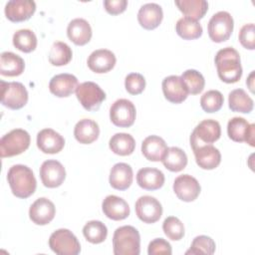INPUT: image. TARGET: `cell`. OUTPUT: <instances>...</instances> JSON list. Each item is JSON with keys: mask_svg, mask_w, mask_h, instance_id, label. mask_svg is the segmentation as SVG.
I'll return each mask as SVG.
<instances>
[{"mask_svg": "<svg viewBox=\"0 0 255 255\" xmlns=\"http://www.w3.org/2000/svg\"><path fill=\"white\" fill-rule=\"evenodd\" d=\"M215 65L218 77L227 84H233L240 80L242 76V66L240 55L232 47L219 50L215 56Z\"/></svg>", "mask_w": 255, "mask_h": 255, "instance_id": "1", "label": "cell"}, {"mask_svg": "<svg viewBox=\"0 0 255 255\" xmlns=\"http://www.w3.org/2000/svg\"><path fill=\"white\" fill-rule=\"evenodd\" d=\"M12 193L19 198L31 196L37 187V180L30 167L24 164L12 165L7 173Z\"/></svg>", "mask_w": 255, "mask_h": 255, "instance_id": "2", "label": "cell"}, {"mask_svg": "<svg viewBox=\"0 0 255 255\" xmlns=\"http://www.w3.org/2000/svg\"><path fill=\"white\" fill-rule=\"evenodd\" d=\"M115 255H138L140 252V236L133 226L125 225L116 229L113 236Z\"/></svg>", "mask_w": 255, "mask_h": 255, "instance_id": "3", "label": "cell"}, {"mask_svg": "<svg viewBox=\"0 0 255 255\" xmlns=\"http://www.w3.org/2000/svg\"><path fill=\"white\" fill-rule=\"evenodd\" d=\"M30 134L22 128H15L4 134L0 139L1 157H10L21 154L30 145Z\"/></svg>", "mask_w": 255, "mask_h": 255, "instance_id": "4", "label": "cell"}, {"mask_svg": "<svg viewBox=\"0 0 255 255\" xmlns=\"http://www.w3.org/2000/svg\"><path fill=\"white\" fill-rule=\"evenodd\" d=\"M49 246L59 255H77L81 252V245L77 237L69 229L61 228L54 231L49 238Z\"/></svg>", "mask_w": 255, "mask_h": 255, "instance_id": "5", "label": "cell"}, {"mask_svg": "<svg viewBox=\"0 0 255 255\" xmlns=\"http://www.w3.org/2000/svg\"><path fill=\"white\" fill-rule=\"evenodd\" d=\"M234 27L231 14L227 11H219L210 18L207 29L209 38L215 43H221L229 39Z\"/></svg>", "mask_w": 255, "mask_h": 255, "instance_id": "6", "label": "cell"}, {"mask_svg": "<svg viewBox=\"0 0 255 255\" xmlns=\"http://www.w3.org/2000/svg\"><path fill=\"white\" fill-rule=\"evenodd\" d=\"M221 135L220 124L215 120H204L200 122L190 134V145L192 149L203 144H212Z\"/></svg>", "mask_w": 255, "mask_h": 255, "instance_id": "7", "label": "cell"}, {"mask_svg": "<svg viewBox=\"0 0 255 255\" xmlns=\"http://www.w3.org/2000/svg\"><path fill=\"white\" fill-rule=\"evenodd\" d=\"M28 102V92L19 82L1 81V104L11 110H19Z\"/></svg>", "mask_w": 255, "mask_h": 255, "instance_id": "8", "label": "cell"}, {"mask_svg": "<svg viewBox=\"0 0 255 255\" xmlns=\"http://www.w3.org/2000/svg\"><path fill=\"white\" fill-rule=\"evenodd\" d=\"M76 96L87 111H97L106 100V93L102 88L91 81L80 84L76 89Z\"/></svg>", "mask_w": 255, "mask_h": 255, "instance_id": "9", "label": "cell"}, {"mask_svg": "<svg viewBox=\"0 0 255 255\" xmlns=\"http://www.w3.org/2000/svg\"><path fill=\"white\" fill-rule=\"evenodd\" d=\"M135 107L129 100L119 99L110 109V119L112 123L120 128H128L135 121Z\"/></svg>", "mask_w": 255, "mask_h": 255, "instance_id": "10", "label": "cell"}, {"mask_svg": "<svg viewBox=\"0 0 255 255\" xmlns=\"http://www.w3.org/2000/svg\"><path fill=\"white\" fill-rule=\"evenodd\" d=\"M255 125L249 124L244 118L234 117L227 124L228 136L237 142L246 141L251 146L255 145L254 141Z\"/></svg>", "mask_w": 255, "mask_h": 255, "instance_id": "11", "label": "cell"}, {"mask_svg": "<svg viewBox=\"0 0 255 255\" xmlns=\"http://www.w3.org/2000/svg\"><path fill=\"white\" fill-rule=\"evenodd\" d=\"M134 208L137 217L144 223H154L158 221L162 215L160 202L150 195L140 196L136 200Z\"/></svg>", "mask_w": 255, "mask_h": 255, "instance_id": "12", "label": "cell"}, {"mask_svg": "<svg viewBox=\"0 0 255 255\" xmlns=\"http://www.w3.org/2000/svg\"><path fill=\"white\" fill-rule=\"evenodd\" d=\"M40 177L46 187L55 188L64 182L66 170L60 161L48 159L45 160L40 167Z\"/></svg>", "mask_w": 255, "mask_h": 255, "instance_id": "13", "label": "cell"}, {"mask_svg": "<svg viewBox=\"0 0 255 255\" xmlns=\"http://www.w3.org/2000/svg\"><path fill=\"white\" fill-rule=\"evenodd\" d=\"M201 190L197 179L189 174L178 175L173 182V191L176 196L185 202H191L197 198Z\"/></svg>", "mask_w": 255, "mask_h": 255, "instance_id": "14", "label": "cell"}, {"mask_svg": "<svg viewBox=\"0 0 255 255\" xmlns=\"http://www.w3.org/2000/svg\"><path fill=\"white\" fill-rule=\"evenodd\" d=\"M164 98L173 104H180L188 97V90L181 77L171 75L162 80L161 83Z\"/></svg>", "mask_w": 255, "mask_h": 255, "instance_id": "15", "label": "cell"}, {"mask_svg": "<svg viewBox=\"0 0 255 255\" xmlns=\"http://www.w3.org/2000/svg\"><path fill=\"white\" fill-rule=\"evenodd\" d=\"M55 214L56 208L54 203L46 197L36 199L29 209V217L37 225L50 223L54 219Z\"/></svg>", "mask_w": 255, "mask_h": 255, "instance_id": "16", "label": "cell"}, {"mask_svg": "<svg viewBox=\"0 0 255 255\" xmlns=\"http://www.w3.org/2000/svg\"><path fill=\"white\" fill-rule=\"evenodd\" d=\"M5 15L12 22L28 20L36 11V3L33 0H10L5 5Z\"/></svg>", "mask_w": 255, "mask_h": 255, "instance_id": "17", "label": "cell"}, {"mask_svg": "<svg viewBox=\"0 0 255 255\" xmlns=\"http://www.w3.org/2000/svg\"><path fill=\"white\" fill-rule=\"evenodd\" d=\"M65 145V138L52 128H44L37 134V146L44 153H58Z\"/></svg>", "mask_w": 255, "mask_h": 255, "instance_id": "18", "label": "cell"}, {"mask_svg": "<svg viewBox=\"0 0 255 255\" xmlns=\"http://www.w3.org/2000/svg\"><path fill=\"white\" fill-rule=\"evenodd\" d=\"M115 54L108 49H99L91 53L88 58V67L91 71L103 74L111 71L116 65Z\"/></svg>", "mask_w": 255, "mask_h": 255, "instance_id": "19", "label": "cell"}, {"mask_svg": "<svg viewBox=\"0 0 255 255\" xmlns=\"http://www.w3.org/2000/svg\"><path fill=\"white\" fill-rule=\"evenodd\" d=\"M78 79L72 74H59L54 76L49 83L50 92L59 98L71 96L78 87Z\"/></svg>", "mask_w": 255, "mask_h": 255, "instance_id": "20", "label": "cell"}, {"mask_svg": "<svg viewBox=\"0 0 255 255\" xmlns=\"http://www.w3.org/2000/svg\"><path fill=\"white\" fill-rule=\"evenodd\" d=\"M102 209L108 218L116 221L126 219L130 212L128 202L117 195H108L102 203Z\"/></svg>", "mask_w": 255, "mask_h": 255, "instance_id": "21", "label": "cell"}, {"mask_svg": "<svg viewBox=\"0 0 255 255\" xmlns=\"http://www.w3.org/2000/svg\"><path fill=\"white\" fill-rule=\"evenodd\" d=\"M162 8L156 3L143 4L137 12L138 23L146 30H152L158 27L162 21Z\"/></svg>", "mask_w": 255, "mask_h": 255, "instance_id": "22", "label": "cell"}, {"mask_svg": "<svg viewBox=\"0 0 255 255\" xmlns=\"http://www.w3.org/2000/svg\"><path fill=\"white\" fill-rule=\"evenodd\" d=\"M192 150L197 165L203 169H214L221 162V153L212 144H203Z\"/></svg>", "mask_w": 255, "mask_h": 255, "instance_id": "23", "label": "cell"}, {"mask_svg": "<svg viewBox=\"0 0 255 255\" xmlns=\"http://www.w3.org/2000/svg\"><path fill=\"white\" fill-rule=\"evenodd\" d=\"M133 172L129 164L125 162L116 163L110 172V184L118 190H126L132 183Z\"/></svg>", "mask_w": 255, "mask_h": 255, "instance_id": "24", "label": "cell"}, {"mask_svg": "<svg viewBox=\"0 0 255 255\" xmlns=\"http://www.w3.org/2000/svg\"><path fill=\"white\" fill-rule=\"evenodd\" d=\"M67 35L74 44L79 46L86 45L92 38L91 25L83 18L73 19L67 27Z\"/></svg>", "mask_w": 255, "mask_h": 255, "instance_id": "25", "label": "cell"}, {"mask_svg": "<svg viewBox=\"0 0 255 255\" xmlns=\"http://www.w3.org/2000/svg\"><path fill=\"white\" fill-rule=\"evenodd\" d=\"M167 148L164 139L158 135H148L141 143V152L150 161L161 160Z\"/></svg>", "mask_w": 255, "mask_h": 255, "instance_id": "26", "label": "cell"}, {"mask_svg": "<svg viewBox=\"0 0 255 255\" xmlns=\"http://www.w3.org/2000/svg\"><path fill=\"white\" fill-rule=\"evenodd\" d=\"M164 174L157 168L143 167L136 173L137 184L145 190L159 189L164 183Z\"/></svg>", "mask_w": 255, "mask_h": 255, "instance_id": "27", "label": "cell"}, {"mask_svg": "<svg viewBox=\"0 0 255 255\" xmlns=\"http://www.w3.org/2000/svg\"><path fill=\"white\" fill-rule=\"evenodd\" d=\"M99 125L90 119H83L79 121L74 128V135L80 143H92L99 137Z\"/></svg>", "mask_w": 255, "mask_h": 255, "instance_id": "28", "label": "cell"}, {"mask_svg": "<svg viewBox=\"0 0 255 255\" xmlns=\"http://www.w3.org/2000/svg\"><path fill=\"white\" fill-rule=\"evenodd\" d=\"M24 60L13 52H3L0 56V74L8 77L19 76L24 72Z\"/></svg>", "mask_w": 255, "mask_h": 255, "instance_id": "29", "label": "cell"}, {"mask_svg": "<svg viewBox=\"0 0 255 255\" xmlns=\"http://www.w3.org/2000/svg\"><path fill=\"white\" fill-rule=\"evenodd\" d=\"M174 3L185 17L196 21L201 19L208 10V3L205 0H175Z\"/></svg>", "mask_w": 255, "mask_h": 255, "instance_id": "30", "label": "cell"}, {"mask_svg": "<svg viewBox=\"0 0 255 255\" xmlns=\"http://www.w3.org/2000/svg\"><path fill=\"white\" fill-rule=\"evenodd\" d=\"M109 145L114 153L125 156L133 152L135 147V140L129 133L118 132L111 137Z\"/></svg>", "mask_w": 255, "mask_h": 255, "instance_id": "31", "label": "cell"}, {"mask_svg": "<svg viewBox=\"0 0 255 255\" xmlns=\"http://www.w3.org/2000/svg\"><path fill=\"white\" fill-rule=\"evenodd\" d=\"M229 109L233 112L248 114L253 110V100L243 89H235L228 96Z\"/></svg>", "mask_w": 255, "mask_h": 255, "instance_id": "32", "label": "cell"}, {"mask_svg": "<svg viewBox=\"0 0 255 255\" xmlns=\"http://www.w3.org/2000/svg\"><path fill=\"white\" fill-rule=\"evenodd\" d=\"M161 161L165 168L177 172L185 168L187 164V155L181 148L171 146L167 148Z\"/></svg>", "mask_w": 255, "mask_h": 255, "instance_id": "33", "label": "cell"}, {"mask_svg": "<svg viewBox=\"0 0 255 255\" xmlns=\"http://www.w3.org/2000/svg\"><path fill=\"white\" fill-rule=\"evenodd\" d=\"M175 30L178 36L185 40L197 39L202 35V26L200 23L185 16L178 19L175 25Z\"/></svg>", "mask_w": 255, "mask_h": 255, "instance_id": "34", "label": "cell"}, {"mask_svg": "<svg viewBox=\"0 0 255 255\" xmlns=\"http://www.w3.org/2000/svg\"><path fill=\"white\" fill-rule=\"evenodd\" d=\"M13 45L24 53H30L37 47V37L30 29H20L13 35Z\"/></svg>", "mask_w": 255, "mask_h": 255, "instance_id": "35", "label": "cell"}, {"mask_svg": "<svg viewBox=\"0 0 255 255\" xmlns=\"http://www.w3.org/2000/svg\"><path fill=\"white\" fill-rule=\"evenodd\" d=\"M83 234L89 242L99 244L106 240L108 236V228L102 221L91 220L83 227Z\"/></svg>", "mask_w": 255, "mask_h": 255, "instance_id": "36", "label": "cell"}, {"mask_svg": "<svg viewBox=\"0 0 255 255\" xmlns=\"http://www.w3.org/2000/svg\"><path fill=\"white\" fill-rule=\"evenodd\" d=\"M73 52L71 47L65 42H55L49 52V61L54 66L67 65L72 60Z\"/></svg>", "mask_w": 255, "mask_h": 255, "instance_id": "37", "label": "cell"}, {"mask_svg": "<svg viewBox=\"0 0 255 255\" xmlns=\"http://www.w3.org/2000/svg\"><path fill=\"white\" fill-rule=\"evenodd\" d=\"M181 79L184 82L188 93L191 95H197L201 93L205 86V80L201 73L196 70L189 69L182 73Z\"/></svg>", "mask_w": 255, "mask_h": 255, "instance_id": "38", "label": "cell"}, {"mask_svg": "<svg viewBox=\"0 0 255 255\" xmlns=\"http://www.w3.org/2000/svg\"><path fill=\"white\" fill-rule=\"evenodd\" d=\"M223 95L217 90L205 92L200 98V106L206 113H215L219 111L223 105Z\"/></svg>", "mask_w": 255, "mask_h": 255, "instance_id": "39", "label": "cell"}, {"mask_svg": "<svg viewBox=\"0 0 255 255\" xmlns=\"http://www.w3.org/2000/svg\"><path fill=\"white\" fill-rule=\"evenodd\" d=\"M215 242L211 237L206 235H199L193 239L190 248L185 252V254L211 255L215 252Z\"/></svg>", "mask_w": 255, "mask_h": 255, "instance_id": "40", "label": "cell"}, {"mask_svg": "<svg viewBox=\"0 0 255 255\" xmlns=\"http://www.w3.org/2000/svg\"><path fill=\"white\" fill-rule=\"evenodd\" d=\"M162 229L168 239L177 241L184 236V225L175 216H168L162 223Z\"/></svg>", "mask_w": 255, "mask_h": 255, "instance_id": "41", "label": "cell"}, {"mask_svg": "<svg viewBox=\"0 0 255 255\" xmlns=\"http://www.w3.org/2000/svg\"><path fill=\"white\" fill-rule=\"evenodd\" d=\"M125 87L130 95H138L145 88V79L141 74L130 73L126 77Z\"/></svg>", "mask_w": 255, "mask_h": 255, "instance_id": "42", "label": "cell"}, {"mask_svg": "<svg viewBox=\"0 0 255 255\" xmlns=\"http://www.w3.org/2000/svg\"><path fill=\"white\" fill-rule=\"evenodd\" d=\"M239 41L241 45L249 50L255 49V30H254V24L249 23L242 26V28L239 31Z\"/></svg>", "mask_w": 255, "mask_h": 255, "instance_id": "43", "label": "cell"}, {"mask_svg": "<svg viewBox=\"0 0 255 255\" xmlns=\"http://www.w3.org/2000/svg\"><path fill=\"white\" fill-rule=\"evenodd\" d=\"M148 255H160L167 254L170 255L172 253L170 244L163 238H155L149 242L147 248Z\"/></svg>", "mask_w": 255, "mask_h": 255, "instance_id": "44", "label": "cell"}, {"mask_svg": "<svg viewBox=\"0 0 255 255\" xmlns=\"http://www.w3.org/2000/svg\"><path fill=\"white\" fill-rule=\"evenodd\" d=\"M104 6L108 13L112 15H117V14L123 13L126 10L128 6V1L127 0H105Z\"/></svg>", "mask_w": 255, "mask_h": 255, "instance_id": "45", "label": "cell"}, {"mask_svg": "<svg viewBox=\"0 0 255 255\" xmlns=\"http://www.w3.org/2000/svg\"><path fill=\"white\" fill-rule=\"evenodd\" d=\"M253 78H254V71L251 72V74L248 77V80L246 81V84L248 85V87L251 90V92H253V88H254V86H253Z\"/></svg>", "mask_w": 255, "mask_h": 255, "instance_id": "46", "label": "cell"}]
</instances>
